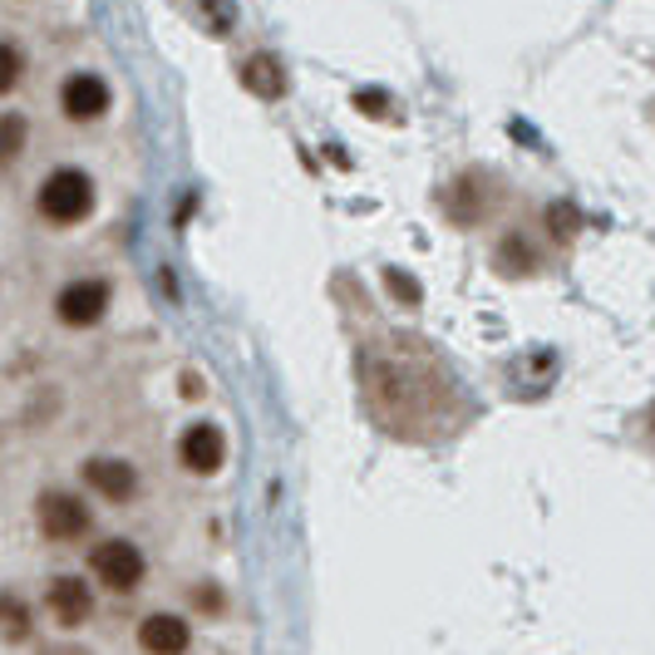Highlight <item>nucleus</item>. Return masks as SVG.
I'll list each match as a JSON object with an SVG mask.
<instances>
[{
    "label": "nucleus",
    "instance_id": "f257e3e1",
    "mask_svg": "<svg viewBox=\"0 0 655 655\" xmlns=\"http://www.w3.org/2000/svg\"><path fill=\"white\" fill-rule=\"evenodd\" d=\"M89 207H94V183H89L79 168H60L44 178L40 188V213L50 217V222H79V217H89Z\"/></svg>",
    "mask_w": 655,
    "mask_h": 655
},
{
    "label": "nucleus",
    "instance_id": "f03ea898",
    "mask_svg": "<svg viewBox=\"0 0 655 655\" xmlns=\"http://www.w3.org/2000/svg\"><path fill=\"white\" fill-rule=\"evenodd\" d=\"M89 567H94V577L104 581V587L114 591H133L143 581V552L133 548V542H104V548L89 552Z\"/></svg>",
    "mask_w": 655,
    "mask_h": 655
},
{
    "label": "nucleus",
    "instance_id": "7ed1b4c3",
    "mask_svg": "<svg viewBox=\"0 0 655 655\" xmlns=\"http://www.w3.org/2000/svg\"><path fill=\"white\" fill-rule=\"evenodd\" d=\"M40 532L50 542H75L89 532V508L75 493H44L40 498Z\"/></svg>",
    "mask_w": 655,
    "mask_h": 655
},
{
    "label": "nucleus",
    "instance_id": "20e7f679",
    "mask_svg": "<svg viewBox=\"0 0 655 655\" xmlns=\"http://www.w3.org/2000/svg\"><path fill=\"white\" fill-rule=\"evenodd\" d=\"M54 311H60V321H65V325H94L99 316L108 311V286H104V281H75V286L60 291Z\"/></svg>",
    "mask_w": 655,
    "mask_h": 655
},
{
    "label": "nucleus",
    "instance_id": "39448f33",
    "mask_svg": "<svg viewBox=\"0 0 655 655\" xmlns=\"http://www.w3.org/2000/svg\"><path fill=\"white\" fill-rule=\"evenodd\" d=\"M178 459H183L193 473H217L222 459H227L222 429H213V424H193V429L183 434V444H178Z\"/></svg>",
    "mask_w": 655,
    "mask_h": 655
},
{
    "label": "nucleus",
    "instance_id": "423d86ee",
    "mask_svg": "<svg viewBox=\"0 0 655 655\" xmlns=\"http://www.w3.org/2000/svg\"><path fill=\"white\" fill-rule=\"evenodd\" d=\"M85 478H89V488H99V493L108 498V503H129V498L139 493V473L118 459H89Z\"/></svg>",
    "mask_w": 655,
    "mask_h": 655
},
{
    "label": "nucleus",
    "instance_id": "0eeeda50",
    "mask_svg": "<svg viewBox=\"0 0 655 655\" xmlns=\"http://www.w3.org/2000/svg\"><path fill=\"white\" fill-rule=\"evenodd\" d=\"M50 612L60 626H85L89 612H94V596L79 577H54L50 581Z\"/></svg>",
    "mask_w": 655,
    "mask_h": 655
},
{
    "label": "nucleus",
    "instance_id": "6e6552de",
    "mask_svg": "<svg viewBox=\"0 0 655 655\" xmlns=\"http://www.w3.org/2000/svg\"><path fill=\"white\" fill-rule=\"evenodd\" d=\"M60 104H65L69 118H79V124H89V118H99L108 108V85L94 75H75L65 85V94H60Z\"/></svg>",
    "mask_w": 655,
    "mask_h": 655
},
{
    "label": "nucleus",
    "instance_id": "1a4fd4ad",
    "mask_svg": "<svg viewBox=\"0 0 655 655\" xmlns=\"http://www.w3.org/2000/svg\"><path fill=\"white\" fill-rule=\"evenodd\" d=\"M139 641H143V651L172 655V651H183V645L193 641V631H188V621H183V616H172V612H158V616H149V621H143Z\"/></svg>",
    "mask_w": 655,
    "mask_h": 655
},
{
    "label": "nucleus",
    "instance_id": "9d476101",
    "mask_svg": "<svg viewBox=\"0 0 655 655\" xmlns=\"http://www.w3.org/2000/svg\"><path fill=\"white\" fill-rule=\"evenodd\" d=\"M247 85L257 89V94H267V99H281V94H286V75L277 69V60H271V54H257V60H247Z\"/></svg>",
    "mask_w": 655,
    "mask_h": 655
},
{
    "label": "nucleus",
    "instance_id": "9b49d317",
    "mask_svg": "<svg viewBox=\"0 0 655 655\" xmlns=\"http://www.w3.org/2000/svg\"><path fill=\"white\" fill-rule=\"evenodd\" d=\"M21 149H25V118L5 114V118H0V163H11Z\"/></svg>",
    "mask_w": 655,
    "mask_h": 655
},
{
    "label": "nucleus",
    "instance_id": "f8f14e48",
    "mask_svg": "<svg viewBox=\"0 0 655 655\" xmlns=\"http://www.w3.org/2000/svg\"><path fill=\"white\" fill-rule=\"evenodd\" d=\"M0 631H11V635L30 631V612L21 602H11V596H0Z\"/></svg>",
    "mask_w": 655,
    "mask_h": 655
},
{
    "label": "nucleus",
    "instance_id": "ddd939ff",
    "mask_svg": "<svg viewBox=\"0 0 655 655\" xmlns=\"http://www.w3.org/2000/svg\"><path fill=\"white\" fill-rule=\"evenodd\" d=\"M15 79H21V54H15L11 44H0V94L15 89Z\"/></svg>",
    "mask_w": 655,
    "mask_h": 655
},
{
    "label": "nucleus",
    "instance_id": "4468645a",
    "mask_svg": "<svg viewBox=\"0 0 655 655\" xmlns=\"http://www.w3.org/2000/svg\"><path fill=\"white\" fill-rule=\"evenodd\" d=\"M385 281H389V291H395V296H399L404 306H420V286H414V281H409L404 271H385Z\"/></svg>",
    "mask_w": 655,
    "mask_h": 655
},
{
    "label": "nucleus",
    "instance_id": "2eb2a0df",
    "mask_svg": "<svg viewBox=\"0 0 655 655\" xmlns=\"http://www.w3.org/2000/svg\"><path fill=\"white\" fill-rule=\"evenodd\" d=\"M355 104L365 108V114H385V108H389V99H385V94H355Z\"/></svg>",
    "mask_w": 655,
    "mask_h": 655
},
{
    "label": "nucleus",
    "instance_id": "dca6fc26",
    "mask_svg": "<svg viewBox=\"0 0 655 655\" xmlns=\"http://www.w3.org/2000/svg\"><path fill=\"white\" fill-rule=\"evenodd\" d=\"M651 424H655V409H651Z\"/></svg>",
    "mask_w": 655,
    "mask_h": 655
}]
</instances>
